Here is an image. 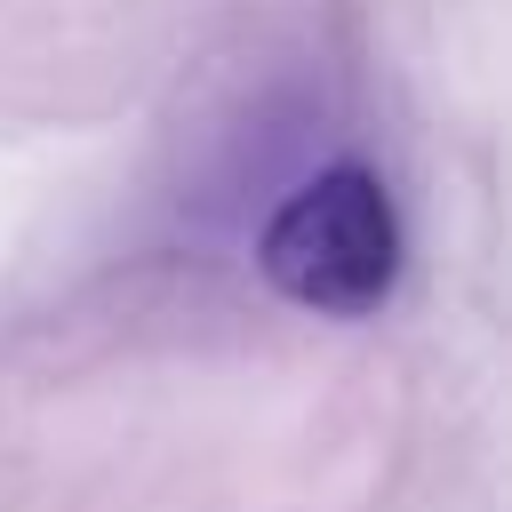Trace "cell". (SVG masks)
Masks as SVG:
<instances>
[{
	"instance_id": "1",
	"label": "cell",
	"mask_w": 512,
	"mask_h": 512,
	"mask_svg": "<svg viewBox=\"0 0 512 512\" xmlns=\"http://www.w3.org/2000/svg\"><path fill=\"white\" fill-rule=\"evenodd\" d=\"M256 264L264 280L328 320H360L392 296L400 280V216L376 168L336 160L320 176H304L256 232Z\"/></svg>"
}]
</instances>
